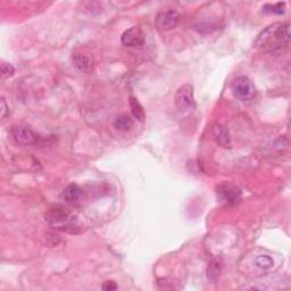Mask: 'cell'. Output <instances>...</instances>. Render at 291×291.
<instances>
[{
  "label": "cell",
  "mask_w": 291,
  "mask_h": 291,
  "mask_svg": "<svg viewBox=\"0 0 291 291\" xmlns=\"http://www.w3.org/2000/svg\"><path fill=\"white\" fill-rule=\"evenodd\" d=\"M289 23H273L265 27L255 40V47L271 54H283L290 44Z\"/></svg>",
  "instance_id": "obj_1"
},
{
  "label": "cell",
  "mask_w": 291,
  "mask_h": 291,
  "mask_svg": "<svg viewBox=\"0 0 291 291\" xmlns=\"http://www.w3.org/2000/svg\"><path fill=\"white\" fill-rule=\"evenodd\" d=\"M45 220L50 225L57 227L58 230L76 233L77 226L73 223V218L68 209L63 205H55L45 214Z\"/></svg>",
  "instance_id": "obj_2"
},
{
  "label": "cell",
  "mask_w": 291,
  "mask_h": 291,
  "mask_svg": "<svg viewBox=\"0 0 291 291\" xmlns=\"http://www.w3.org/2000/svg\"><path fill=\"white\" fill-rule=\"evenodd\" d=\"M174 103L176 108L180 112H186L193 109L196 106L195 95H193V86L191 84H184L177 89Z\"/></svg>",
  "instance_id": "obj_3"
},
{
  "label": "cell",
  "mask_w": 291,
  "mask_h": 291,
  "mask_svg": "<svg viewBox=\"0 0 291 291\" xmlns=\"http://www.w3.org/2000/svg\"><path fill=\"white\" fill-rule=\"evenodd\" d=\"M232 91H233L236 98L244 100V102L253 99L256 94V89H255L254 83L246 76L236 77L233 84H232Z\"/></svg>",
  "instance_id": "obj_4"
},
{
  "label": "cell",
  "mask_w": 291,
  "mask_h": 291,
  "mask_svg": "<svg viewBox=\"0 0 291 291\" xmlns=\"http://www.w3.org/2000/svg\"><path fill=\"white\" fill-rule=\"evenodd\" d=\"M11 135L15 143L20 146H30L36 143V135L30 127L23 125H14L11 129Z\"/></svg>",
  "instance_id": "obj_5"
},
{
  "label": "cell",
  "mask_w": 291,
  "mask_h": 291,
  "mask_svg": "<svg viewBox=\"0 0 291 291\" xmlns=\"http://www.w3.org/2000/svg\"><path fill=\"white\" fill-rule=\"evenodd\" d=\"M217 195L226 205H235L241 199V191L235 185L223 183L217 188Z\"/></svg>",
  "instance_id": "obj_6"
},
{
  "label": "cell",
  "mask_w": 291,
  "mask_h": 291,
  "mask_svg": "<svg viewBox=\"0 0 291 291\" xmlns=\"http://www.w3.org/2000/svg\"><path fill=\"white\" fill-rule=\"evenodd\" d=\"M177 22H179V14L175 11H165L158 13L155 24L158 30L170 31L177 25Z\"/></svg>",
  "instance_id": "obj_7"
},
{
  "label": "cell",
  "mask_w": 291,
  "mask_h": 291,
  "mask_svg": "<svg viewBox=\"0 0 291 291\" xmlns=\"http://www.w3.org/2000/svg\"><path fill=\"white\" fill-rule=\"evenodd\" d=\"M122 43L126 47H139L144 42L143 33L139 26H132L122 34Z\"/></svg>",
  "instance_id": "obj_8"
},
{
  "label": "cell",
  "mask_w": 291,
  "mask_h": 291,
  "mask_svg": "<svg viewBox=\"0 0 291 291\" xmlns=\"http://www.w3.org/2000/svg\"><path fill=\"white\" fill-rule=\"evenodd\" d=\"M213 135L216 142L224 148L231 147V138L229 131L226 130L225 126H223L220 123H215L213 125Z\"/></svg>",
  "instance_id": "obj_9"
},
{
  "label": "cell",
  "mask_w": 291,
  "mask_h": 291,
  "mask_svg": "<svg viewBox=\"0 0 291 291\" xmlns=\"http://www.w3.org/2000/svg\"><path fill=\"white\" fill-rule=\"evenodd\" d=\"M73 64L74 66L82 73H86L89 74L93 71V62L89 56L86 55H82V54H75L74 56L72 57Z\"/></svg>",
  "instance_id": "obj_10"
},
{
  "label": "cell",
  "mask_w": 291,
  "mask_h": 291,
  "mask_svg": "<svg viewBox=\"0 0 291 291\" xmlns=\"http://www.w3.org/2000/svg\"><path fill=\"white\" fill-rule=\"evenodd\" d=\"M82 196H83V192H82V190L75 184L68 185L67 188L64 190V193H63V197L65 198L66 202L72 203V204L79 203L82 199Z\"/></svg>",
  "instance_id": "obj_11"
},
{
  "label": "cell",
  "mask_w": 291,
  "mask_h": 291,
  "mask_svg": "<svg viewBox=\"0 0 291 291\" xmlns=\"http://www.w3.org/2000/svg\"><path fill=\"white\" fill-rule=\"evenodd\" d=\"M129 103H130L131 113H132V115H133V117L135 118L136 121L143 122L144 117H146V114H144L142 106H141V104L138 102V99L134 98V97H130Z\"/></svg>",
  "instance_id": "obj_12"
},
{
  "label": "cell",
  "mask_w": 291,
  "mask_h": 291,
  "mask_svg": "<svg viewBox=\"0 0 291 291\" xmlns=\"http://www.w3.org/2000/svg\"><path fill=\"white\" fill-rule=\"evenodd\" d=\"M134 122L132 120V117L126 115V114H123V115L117 116V118L114 122V126L116 127L117 130L121 131H129L133 127Z\"/></svg>",
  "instance_id": "obj_13"
},
{
  "label": "cell",
  "mask_w": 291,
  "mask_h": 291,
  "mask_svg": "<svg viewBox=\"0 0 291 291\" xmlns=\"http://www.w3.org/2000/svg\"><path fill=\"white\" fill-rule=\"evenodd\" d=\"M222 270V263L221 261H218V259H214L213 262H211L209 264L208 267H207V276L208 279L213 281V282H216L218 275H220Z\"/></svg>",
  "instance_id": "obj_14"
},
{
  "label": "cell",
  "mask_w": 291,
  "mask_h": 291,
  "mask_svg": "<svg viewBox=\"0 0 291 291\" xmlns=\"http://www.w3.org/2000/svg\"><path fill=\"white\" fill-rule=\"evenodd\" d=\"M255 263L258 267L263 268V270H268L273 266V259L270 256H266V255H261L256 259H255Z\"/></svg>",
  "instance_id": "obj_15"
},
{
  "label": "cell",
  "mask_w": 291,
  "mask_h": 291,
  "mask_svg": "<svg viewBox=\"0 0 291 291\" xmlns=\"http://www.w3.org/2000/svg\"><path fill=\"white\" fill-rule=\"evenodd\" d=\"M15 73V68L12 65V64L2 62V77L3 79H8V77H12Z\"/></svg>",
  "instance_id": "obj_16"
},
{
  "label": "cell",
  "mask_w": 291,
  "mask_h": 291,
  "mask_svg": "<svg viewBox=\"0 0 291 291\" xmlns=\"http://www.w3.org/2000/svg\"><path fill=\"white\" fill-rule=\"evenodd\" d=\"M284 6L285 4L284 3H277L275 5H266V8H271L268 9V13H273V14H277V15H281V14L284 13Z\"/></svg>",
  "instance_id": "obj_17"
},
{
  "label": "cell",
  "mask_w": 291,
  "mask_h": 291,
  "mask_svg": "<svg viewBox=\"0 0 291 291\" xmlns=\"http://www.w3.org/2000/svg\"><path fill=\"white\" fill-rule=\"evenodd\" d=\"M116 289H117V284L114 281H106L103 284V290L112 291V290H116Z\"/></svg>",
  "instance_id": "obj_18"
},
{
  "label": "cell",
  "mask_w": 291,
  "mask_h": 291,
  "mask_svg": "<svg viewBox=\"0 0 291 291\" xmlns=\"http://www.w3.org/2000/svg\"><path fill=\"white\" fill-rule=\"evenodd\" d=\"M7 112H8V107L6 105V102H5V99H2V120H5V117L7 115Z\"/></svg>",
  "instance_id": "obj_19"
}]
</instances>
